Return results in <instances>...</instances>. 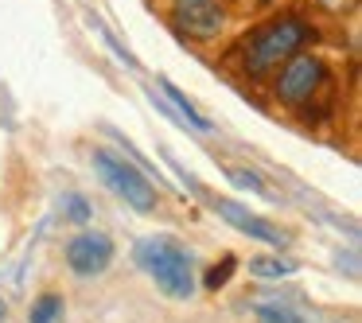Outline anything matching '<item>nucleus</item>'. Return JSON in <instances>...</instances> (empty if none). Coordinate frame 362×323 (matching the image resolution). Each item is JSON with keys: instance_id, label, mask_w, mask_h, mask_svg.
<instances>
[{"instance_id": "f257e3e1", "label": "nucleus", "mask_w": 362, "mask_h": 323, "mask_svg": "<svg viewBox=\"0 0 362 323\" xmlns=\"http://www.w3.org/2000/svg\"><path fill=\"white\" fill-rule=\"evenodd\" d=\"M136 265L156 281V288L172 300L195 296V257L172 237H144L136 245Z\"/></svg>"}, {"instance_id": "f03ea898", "label": "nucleus", "mask_w": 362, "mask_h": 323, "mask_svg": "<svg viewBox=\"0 0 362 323\" xmlns=\"http://www.w3.org/2000/svg\"><path fill=\"white\" fill-rule=\"evenodd\" d=\"M312 40V28L304 20H276V24L253 32L250 40L242 43V55H245V71L250 74H265L273 66H281L284 59H292L304 43Z\"/></svg>"}, {"instance_id": "7ed1b4c3", "label": "nucleus", "mask_w": 362, "mask_h": 323, "mask_svg": "<svg viewBox=\"0 0 362 323\" xmlns=\"http://www.w3.org/2000/svg\"><path fill=\"white\" fill-rule=\"evenodd\" d=\"M94 172H98V180H102L125 206H133L136 214L156 211V203H160L156 187H152L148 175L136 164H129L125 156H117V152H110V148H94Z\"/></svg>"}, {"instance_id": "20e7f679", "label": "nucleus", "mask_w": 362, "mask_h": 323, "mask_svg": "<svg viewBox=\"0 0 362 323\" xmlns=\"http://www.w3.org/2000/svg\"><path fill=\"white\" fill-rule=\"evenodd\" d=\"M323 82H327V71H323L320 59L296 51L292 59H284V71H281V78H276V98L288 102V105H304Z\"/></svg>"}, {"instance_id": "39448f33", "label": "nucleus", "mask_w": 362, "mask_h": 323, "mask_svg": "<svg viewBox=\"0 0 362 323\" xmlns=\"http://www.w3.org/2000/svg\"><path fill=\"white\" fill-rule=\"evenodd\" d=\"M113 261V242L102 230H82L66 242V265L74 276H102Z\"/></svg>"}, {"instance_id": "423d86ee", "label": "nucleus", "mask_w": 362, "mask_h": 323, "mask_svg": "<svg viewBox=\"0 0 362 323\" xmlns=\"http://www.w3.org/2000/svg\"><path fill=\"white\" fill-rule=\"evenodd\" d=\"M175 28L191 40H214L222 32V4L218 0H172Z\"/></svg>"}, {"instance_id": "0eeeda50", "label": "nucleus", "mask_w": 362, "mask_h": 323, "mask_svg": "<svg viewBox=\"0 0 362 323\" xmlns=\"http://www.w3.org/2000/svg\"><path fill=\"white\" fill-rule=\"evenodd\" d=\"M214 214H218L222 222H230L234 230H242V234H250V237H257V242H265V245H276L281 249L288 237H284V230H276L269 218H261V214H253V211H245L242 203H234V199H214Z\"/></svg>"}, {"instance_id": "6e6552de", "label": "nucleus", "mask_w": 362, "mask_h": 323, "mask_svg": "<svg viewBox=\"0 0 362 323\" xmlns=\"http://www.w3.org/2000/svg\"><path fill=\"white\" fill-rule=\"evenodd\" d=\"M63 315H66L63 296H59V292H43V296L32 304L28 319H32V323H63Z\"/></svg>"}, {"instance_id": "1a4fd4ad", "label": "nucleus", "mask_w": 362, "mask_h": 323, "mask_svg": "<svg viewBox=\"0 0 362 323\" xmlns=\"http://www.w3.org/2000/svg\"><path fill=\"white\" fill-rule=\"evenodd\" d=\"M160 86H164V94H168V98H172V102H175V105H180V113H183V125H191V129H199V133H211V121H206V117H203V113H199V110H195V105H191V102H187V98H183V94H180V90H175V86H172V82H168V78H164V82H160Z\"/></svg>"}, {"instance_id": "9d476101", "label": "nucleus", "mask_w": 362, "mask_h": 323, "mask_svg": "<svg viewBox=\"0 0 362 323\" xmlns=\"http://www.w3.org/2000/svg\"><path fill=\"white\" fill-rule=\"evenodd\" d=\"M250 273L273 281V276H292V273H296V265L284 261V257H250Z\"/></svg>"}, {"instance_id": "9b49d317", "label": "nucleus", "mask_w": 362, "mask_h": 323, "mask_svg": "<svg viewBox=\"0 0 362 323\" xmlns=\"http://www.w3.org/2000/svg\"><path fill=\"white\" fill-rule=\"evenodd\" d=\"M234 269H238V257H234V253H226V257H222L218 265H214L211 273L203 276V284H206V288H211V292H218L222 284H226L230 276H234Z\"/></svg>"}, {"instance_id": "f8f14e48", "label": "nucleus", "mask_w": 362, "mask_h": 323, "mask_svg": "<svg viewBox=\"0 0 362 323\" xmlns=\"http://www.w3.org/2000/svg\"><path fill=\"white\" fill-rule=\"evenodd\" d=\"M257 323H304L292 307H281V304H261L257 307Z\"/></svg>"}, {"instance_id": "ddd939ff", "label": "nucleus", "mask_w": 362, "mask_h": 323, "mask_svg": "<svg viewBox=\"0 0 362 323\" xmlns=\"http://www.w3.org/2000/svg\"><path fill=\"white\" fill-rule=\"evenodd\" d=\"M230 183H238V187H250V191H261V180L253 172H245V168H230Z\"/></svg>"}, {"instance_id": "4468645a", "label": "nucleus", "mask_w": 362, "mask_h": 323, "mask_svg": "<svg viewBox=\"0 0 362 323\" xmlns=\"http://www.w3.org/2000/svg\"><path fill=\"white\" fill-rule=\"evenodd\" d=\"M66 203H71V218H86V214H90V206H86V199H78V195H71V199H66Z\"/></svg>"}, {"instance_id": "2eb2a0df", "label": "nucleus", "mask_w": 362, "mask_h": 323, "mask_svg": "<svg viewBox=\"0 0 362 323\" xmlns=\"http://www.w3.org/2000/svg\"><path fill=\"white\" fill-rule=\"evenodd\" d=\"M8 319V304H4V300H0V323Z\"/></svg>"}]
</instances>
